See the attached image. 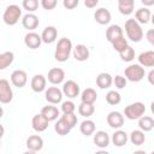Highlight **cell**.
Segmentation results:
<instances>
[{
	"label": "cell",
	"instance_id": "5b68a950",
	"mask_svg": "<svg viewBox=\"0 0 154 154\" xmlns=\"http://www.w3.org/2000/svg\"><path fill=\"white\" fill-rule=\"evenodd\" d=\"M146 112V106L142 102H134L128 105L124 108V116L125 118L130 119V120H135L138 119L140 117H142Z\"/></svg>",
	"mask_w": 154,
	"mask_h": 154
},
{
	"label": "cell",
	"instance_id": "7402d4cb",
	"mask_svg": "<svg viewBox=\"0 0 154 154\" xmlns=\"http://www.w3.org/2000/svg\"><path fill=\"white\" fill-rule=\"evenodd\" d=\"M112 83H113V78L107 72H101L96 77V85L100 89H107L112 85Z\"/></svg>",
	"mask_w": 154,
	"mask_h": 154
},
{
	"label": "cell",
	"instance_id": "4dcf8cb0",
	"mask_svg": "<svg viewBox=\"0 0 154 154\" xmlns=\"http://www.w3.org/2000/svg\"><path fill=\"white\" fill-rule=\"evenodd\" d=\"M54 130H55V132L58 134V135H60V136H65V135H67L70 131H71V126L60 117V119L55 123V125H54Z\"/></svg>",
	"mask_w": 154,
	"mask_h": 154
},
{
	"label": "cell",
	"instance_id": "b9f144b4",
	"mask_svg": "<svg viewBox=\"0 0 154 154\" xmlns=\"http://www.w3.org/2000/svg\"><path fill=\"white\" fill-rule=\"evenodd\" d=\"M57 4H58V0H41V6L47 11L54 10Z\"/></svg>",
	"mask_w": 154,
	"mask_h": 154
},
{
	"label": "cell",
	"instance_id": "30bf717a",
	"mask_svg": "<svg viewBox=\"0 0 154 154\" xmlns=\"http://www.w3.org/2000/svg\"><path fill=\"white\" fill-rule=\"evenodd\" d=\"M38 24H40L38 17H37L35 13H32V12H28V13L24 14L23 18H22V25H23L25 29H28L29 31L35 30V29L38 26Z\"/></svg>",
	"mask_w": 154,
	"mask_h": 154
},
{
	"label": "cell",
	"instance_id": "4316f807",
	"mask_svg": "<svg viewBox=\"0 0 154 154\" xmlns=\"http://www.w3.org/2000/svg\"><path fill=\"white\" fill-rule=\"evenodd\" d=\"M152 17V12L150 10H148L147 7H142V8H138L136 12H135V18L136 20L140 23V24H147L149 22Z\"/></svg>",
	"mask_w": 154,
	"mask_h": 154
},
{
	"label": "cell",
	"instance_id": "44dd1931",
	"mask_svg": "<svg viewBox=\"0 0 154 154\" xmlns=\"http://www.w3.org/2000/svg\"><path fill=\"white\" fill-rule=\"evenodd\" d=\"M137 59H138L140 65L143 67H153L154 66V52L153 51L142 52Z\"/></svg>",
	"mask_w": 154,
	"mask_h": 154
},
{
	"label": "cell",
	"instance_id": "1f68e13d",
	"mask_svg": "<svg viewBox=\"0 0 154 154\" xmlns=\"http://www.w3.org/2000/svg\"><path fill=\"white\" fill-rule=\"evenodd\" d=\"M130 141L135 146H142L146 141V135L141 129L140 130H134L130 134Z\"/></svg>",
	"mask_w": 154,
	"mask_h": 154
},
{
	"label": "cell",
	"instance_id": "7bdbcfd3",
	"mask_svg": "<svg viewBox=\"0 0 154 154\" xmlns=\"http://www.w3.org/2000/svg\"><path fill=\"white\" fill-rule=\"evenodd\" d=\"M79 0H63V6L66 10H73L75 7H77Z\"/></svg>",
	"mask_w": 154,
	"mask_h": 154
},
{
	"label": "cell",
	"instance_id": "8992f818",
	"mask_svg": "<svg viewBox=\"0 0 154 154\" xmlns=\"http://www.w3.org/2000/svg\"><path fill=\"white\" fill-rule=\"evenodd\" d=\"M13 100V91L10 85V82L5 78L0 79V102L10 103Z\"/></svg>",
	"mask_w": 154,
	"mask_h": 154
},
{
	"label": "cell",
	"instance_id": "d6a6232c",
	"mask_svg": "<svg viewBox=\"0 0 154 154\" xmlns=\"http://www.w3.org/2000/svg\"><path fill=\"white\" fill-rule=\"evenodd\" d=\"M14 60L13 52H4L0 54V70H5L8 67Z\"/></svg>",
	"mask_w": 154,
	"mask_h": 154
},
{
	"label": "cell",
	"instance_id": "e0dca14e",
	"mask_svg": "<svg viewBox=\"0 0 154 154\" xmlns=\"http://www.w3.org/2000/svg\"><path fill=\"white\" fill-rule=\"evenodd\" d=\"M46 84H47V79L43 75H35L30 82L31 89L35 93H41V91L46 90Z\"/></svg>",
	"mask_w": 154,
	"mask_h": 154
},
{
	"label": "cell",
	"instance_id": "7c38bea8",
	"mask_svg": "<svg viewBox=\"0 0 154 154\" xmlns=\"http://www.w3.org/2000/svg\"><path fill=\"white\" fill-rule=\"evenodd\" d=\"M28 82V75L24 70H14L11 73V83L17 88H23Z\"/></svg>",
	"mask_w": 154,
	"mask_h": 154
},
{
	"label": "cell",
	"instance_id": "e575fe53",
	"mask_svg": "<svg viewBox=\"0 0 154 154\" xmlns=\"http://www.w3.org/2000/svg\"><path fill=\"white\" fill-rule=\"evenodd\" d=\"M119 55H120V59L123 61H128L129 63V61L135 59V51H134V48L131 46L128 45L123 51L119 52Z\"/></svg>",
	"mask_w": 154,
	"mask_h": 154
},
{
	"label": "cell",
	"instance_id": "ac0fdd59",
	"mask_svg": "<svg viewBox=\"0 0 154 154\" xmlns=\"http://www.w3.org/2000/svg\"><path fill=\"white\" fill-rule=\"evenodd\" d=\"M93 135H94L93 141H94V143H95L96 147H99V148H106L109 144V136H108V134L106 131L100 130V131L94 132Z\"/></svg>",
	"mask_w": 154,
	"mask_h": 154
},
{
	"label": "cell",
	"instance_id": "d590c367",
	"mask_svg": "<svg viewBox=\"0 0 154 154\" xmlns=\"http://www.w3.org/2000/svg\"><path fill=\"white\" fill-rule=\"evenodd\" d=\"M106 101H107V103H109V105H112V106H116V105L120 103L122 96H120V94H119L118 91H116V90H109V91L106 94Z\"/></svg>",
	"mask_w": 154,
	"mask_h": 154
},
{
	"label": "cell",
	"instance_id": "d6986e66",
	"mask_svg": "<svg viewBox=\"0 0 154 154\" xmlns=\"http://www.w3.org/2000/svg\"><path fill=\"white\" fill-rule=\"evenodd\" d=\"M57 36H58V30L55 26L53 25H49V26H46L41 34V38H42V42L45 43H53L55 40H57Z\"/></svg>",
	"mask_w": 154,
	"mask_h": 154
},
{
	"label": "cell",
	"instance_id": "ffe728a7",
	"mask_svg": "<svg viewBox=\"0 0 154 154\" xmlns=\"http://www.w3.org/2000/svg\"><path fill=\"white\" fill-rule=\"evenodd\" d=\"M72 54L73 58L77 61H85L89 58V49L85 45H77L75 48H72Z\"/></svg>",
	"mask_w": 154,
	"mask_h": 154
},
{
	"label": "cell",
	"instance_id": "681fc988",
	"mask_svg": "<svg viewBox=\"0 0 154 154\" xmlns=\"http://www.w3.org/2000/svg\"><path fill=\"white\" fill-rule=\"evenodd\" d=\"M2 116H4V108H2L1 106H0V118H1Z\"/></svg>",
	"mask_w": 154,
	"mask_h": 154
},
{
	"label": "cell",
	"instance_id": "7dc6e473",
	"mask_svg": "<svg viewBox=\"0 0 154 154\" xmlns=\"http://www.w3.org/2000/svg\"><path fill=\"white\" fill-rule=\"evenodd\" d=\"M153 76H154V70H152V71L149 72V75H148V81H149L150 84L154 83V82H153Z\"/></svg>",
	"mask_w": 154,
	"mask_h": 154
},
{
	"label": "cell",
	"instance_id": "9c48e42d",
	"mask_svg": "<svg viewBox=\"0 0 154 154\" xmlns=\"http://www.w3.org/2000/svg\"><path fill=\"white\" fill-rule=\"evenodd\" d=\"M106 120H107V124L112 129H120L124 125V116L120 112H117V111L109 112Z\"/></svg>",
	"mask_w": 154,
	"mask_h": 154
},
{
	"label": "cell",
	"instance_id": "ee69618b",
	"mask_svg": "<svg viewBox=\"0 0 154 154\" xmlns=\"http://www.w3.org/2000/svg\"><path fill=\"white\" fill-rule=\"evenodd\" d=\"M97 4H99V0H84V5L88 8H94V7H96Z\"/></svg>",
	"mask_w": 154,
	"mask_h": 154
},
{
	"label": "cell",
	"instance_id": "4fadbf2b",
	"mask_svg": "<svg viewBox=\"0 0 154 154\" xmlns=\"http://www.w3.org/2000/svg\"><path fill=\"white\" fill-rule=\"evenodd\" d=\"M48 120L47 118L43 116V114H35L31 119V125H32V129L37 132H43L47 128H48Z\"/></svg>",
	"mask_w": 154,
	"mask_h": 154
},
{
	"label": "cell",
	"instance_id": "f546056e",
	"mask_svg": "<svg viewBox=\"0 0 154 154\" xmlns=\"http://www.w3.org/2000/svg\"><path fill=\"white\" fill-rule=\"evenodd\" d=\"M79 130L84 136H91L95 132V123L90 119H85L81 123Z\"/></svg>",
	"mask_w": 154,
	"mask_h": 154
},
{
	"label": "cell",
	"instance_id": "5bb4252c",
	"mask_svg": "<svg viewBox=\"0 0 154 154\" xmlns=\"http://www.w3.org/2000/svg\"><path fill=\"white\" fill-rule=\"evenodd\" d=\"M26 148L31 153L41 150L43 148V138L41 136H38V135L29 136L28 140H26Z\"/></svg>",
	"mask_w": 154,
	"mask_h": 154
},
{
	"label": "cell",
	"instance_id": "f35d334b",
	"mask_svg": "<svg viewBox=\"0 0 154 154\" xmlns=\"http://www.w3.org/2000/svg\"><path fill=\"white\" fill-rule=\"evenodd\" d=\"M61 118L71 126V129L75 128L76 124H77V116H76L75 113H63Z\"/></svg>",
	"mask_w": 154,
	"mask_h": 154
},
{
	"label": "cell",
	"instance_id": "f6af8a7d",
	"mask_svg": "<svg viewBox=\"0 0 154 154\" xmlns=\"http://www.w3.org/2000/svg\"><path fill=\"white\" fill-rule=\"evenodd\" d=\"M146 37H147V40H148V42H149V43L154 45V30H153V29H150V30H148V31H147Z\"/></svg>",
	"mask_w": 154,
	"mask_h": 154
},
{
	"label": "cell",
	"instance_id": "2e32d148",
	"mask_svg": "<svg viewBox=\"0 0 154 154\" xmlns=\"http://www.w3.org/2000/svg\"><path fill=\"white\" fill-rule=\"evenodd\" d=\"M94 18H95L96 23H99L100 25H106V24H108V23L111 22L112 16H111V12H109L107 8L100 7V8H97V10L95 11Z\"/></svg>",
	"mask_w": 154,
	"mask_h": 154
},
{
	"label": "cell",
	"instance_id": "f907efd6",
	"mask_svg": "<svg viewBox=\"0 0 154 154\" xmlns=\"http://www.w3.org/2000/svg\"><path fill=\"white\" fill-rule=\"evenodd\" d=\"M0 144H1V143H0Z\"/></svg>",
	"mask_w": 154,
	"mask_h": 154
},
{
	"label": "cell",
	"instance_id": "9a60e30c",
	"mask_svg": "<svg viewBox=\"0 0 154 154\" xmlns=\"http://www.w3.org/2000/svg\"><path fill=\"white\" fill-rule=\"evenodd\" d=\"M48 81L52 83V84H60L64 82V78H65V72L63 69L60 67H53L48 71V76H47Z\"/></svg>",
	"mask_w": 154,
	"mask_h": 154
},
{
	"label": "cell",
	"instance_id": "c3c4849f",
	"mask_svg": "<svg viewBox=\"0 0 154 154\" xmlns=\"http://www.w3.org/2000/svg\"><path fill=\"white\" fill-rule=\"evenodd\" d=\"M4 134H5V129H4V126L0 124V140H1V137L4 136Z\"/></svg>",
	"mask_w": 154,
	"mask_h": 154
},
{
	"label": "cell",
	"instance_id": "74e56055",
	"mask_svg": "<svg viewBox=\"0 0 154 154\" xmlns=\"http://www.w3.org/2000/svg\"><path fill=\"white\" fill-rule=\"evenodd\" d=\"M22 6L28 12H35L38 8V0H23Z\"/></svg>",
	"mask_w": 154,
	"mask_h": 154
},
{
	"label": "cell",
	"instance_id": "bcb514c9",
	"mask_svg": "<svg viewBox=\"0 0 154 154\" xmlns=\"http://www.w3.org/2000/svg\"><path fill=\"white\" fill-rule=\"evenodd\" d=\"M141 2L144 6H152V5H154V0H141Z\"/></svg>",
	"mask_w": 154,
	"mask_h": 154
},
{
	"label": "cell",
	"instance_id": "ab89813d",
	"mask_svg": "<svg viewBox=\"0 0 154 154\" xmlns=\"http://www.w3.org/2000/svg\"><path fill=\"white\" fill-rule=\"evenodd\" d=\"M75 109H76V106L72 101L67 100V101H64L61 102V111L63 113H75Z\"/></svg>",
	"mask_w": 154,
	"mask_h": 154
},
{
	"label": "cell",
	"instance_id": "60d3db41",
	"mask_svg": "<svg viewBox=\"0 0 154 154\" xmlns=\"http://www.w3.org/2000/svg\"><path fill=\"white\" fill-rule=\"evenodd\" d=\"M113 83L114 85L118 88V89H123L126 87V78L120 76V75H117L114 78H113Z\"/></svg>",
	"mask_w": 154,
	"mask_h": 154
},
{
	"label": "cell",
	"instance_id": "83f0119b",
	"mask_svg": "<svg viewBox=\"0 0 154 154\" xmlns=\"http://www.w3.org/2000/svg\"><path fill=\"white\" fill-rule=\"evenodd\" d=\"M96 99H97V94L93 88H87L81 94V102H84V103H93L94 105Z\"/></svg>",
	"mask_w": 154,
	"mask_h": 154
},
{
	"label": "cell",
	"instance_id": "3957f363",
	"mask_svg": "<svg viewBox=\"0 0 154 154\" xmlns=\"http://www.w3.org/2000/svg\"><path fill=\"white\" fill-rule=\"evenodd\" d=\"M22 17V8L18 5H8L2 14V20L7 25H14L18 23V20Z\"/></svg>",
	"mask_w": 154,
	"mask_h": 154
},
{
	"label": "cell",
	"instance_id": "f1b7e54d",
	"mask_svg": "<svg viewBox=\"0 0 154 154\" xmlns=\"http://www.w3.org/2000/svg\"><path fill=\"white\" fill-rule=\"evenodd\" d=\"M138 126L143 132H148L154 128V119L149 116H142L138 118Z\"/></svg>",
	"mask_w": 154,
	"mask_h": 154
},
{
	"label": "cell",
	"instance_id": "6da1fadb",
	"mask_svg": "<svg viewBox=\"0 0 154 154\" xmlns=\"http://www.w3.org/2000/svg\"><path fill=\"white\" fill-rule=\"evenodd\" d=\"M72 42L70 38L67 37H61L58 43H57V47H55V52H54V58L57 61H60V63H65L69 58H70V54L72 52Z\"/></svg>",
	"mask_w": 154,
	"mask_h": 154
},
{
	"label": "cell",
	"instance_id": "ba28073f",
	"mask_svg": "<svg viewBox=\"0 0 154 154\" xmlns=\"http://www.w3.org/2000/svg\"><path fill=\"white\" fill-rule=\"evenodd\" d=\"M45 97L49 103L57 105V103H60L63 100V91L58 87H49L45 91Z\"/></svg>",
	"mask_w": 154,
	"mask_h": 154
},
{
	"label": "cell",
	"instance_id": "52a82bcc",
	"mask_svg": "<svg viewBox=\"0 0 154 154\" xmlns=\"http://www.w3.org/2000/svg\"><path fill=\"white\" fill-rule=\"evenodd\" d=\"M61 91H63V95H65L70 99H73V97H77L79 94V85L77 82L69 79L63 84Z\"/></svg>",
	"mask_w": 154,
	"mask_h": 154
},
{
	"label": "cell",
	"instance_id": "cb8c5ba5",
	"mask_svg": "<svg viewBox=\"0 0 154 154\" xmlns=\"http://www.w3.org/2000/svg\"><path fill=\"white\" fill-rule=\"evenodd\" d=\"M135 0H118V10L122 14L129 16L134 12Z\"/></svg>",
	"mask_w": 154,
	"mask_h": 154
},
{
	"label": "cell",
	"instance_id": "484cf974",
	"mask_svg": "<svg viewBox=\"0 0 154 154\" xmlns=\"http://www.w3.org/2000/svg\"><path fill=\"white\" fill-rule=\"evenodd\" d=\"M41 114H43V116L47 118L48 122H53V120H55V119L58 118V116H59L60 113H59V109H58L55 106H52V103H51V105H48V106L42 107Z\"/></svg>",
	"mask_w": 154,
	"mask_h": 154
},
{
	"label": "cell",
	"instance_id": "8fae6325",
	"mask_svg": "<svg viewBox=\"0 0 154 154\" xmlns=\"http://www.w3.org/2000/svg\"><path fill=\"white\" fill-rule=\"evenodd\" d=\"M24 43L28 48L30 49H36L41 46L42 43V38H41V35H38L37 32L35 31H29L25 36H24Z\"/></svg>",
	"mask_w": 154,
	"mask_h": 154
},
{
	"label": "cell",
	"instance_id": "d4e9b609",
	"mask_svg": "<svg viewBox=\"0 0 154 154\" xmlns=\"http://www.w3.org/2000/svg\"><path fill=\"white\" fill-rule=\"evenodd\" d=\"M120 36H123V29L117 24L109 25L108 29L106 30V38H107L108 42H112L113 40L118 38Z\"/></svg>",
	"mask_w": 154,
	"mask_h": 154
},
{
	"label": "cell",
	"instance_id": "277c9868",
	"mask_svg": "<svg viewBox=\"0 0 154 154\" xmlns=\"http://www.w3.org/2000/svg\"><path fill=\"white\" fill-rule=\"evenodd\" d=\"M126 81L130 82H140L144 77V67L140 64H131L124 71Z\"/></svg>",
	"mask_w": 154,
	"mask_h": 154
},
{
	"label": "cell",
	"instance_id": "7a4b0ae2",
	"mask_svg": "<svg viewBox=\"0 0 154 154\" xmlns=\"http://www.w3.org/2000/svg\"><path fill=\"white\" fill-rule=\"evenodd\" d=\"M125 32L128 38H130L132 42H140L143 38V30L141 24L135 18H130L125 22Z\"/></svg>",
	"mask_w": 154,
	"mask_h": 154
},
{
	"label": "cell",
	"instance_id": "8d00e7d4",
	"mask_svg": "<svg viewBox=\"0 0 154 154\" xmlns=\"http://www.w3.org/2000/svg\"><path fill=\"white\" fill-rule=\"evenodd\" d=\"M111 43H112L113 49L117 51L118 53H119L120 51H123V49L128 46V41H126V38L124 37V35L120 36V37H118V38H116V40H113Z\"/></svg>",
	"mask_w": 154,
	"mask_h": 154
},
{
	"label": "cell",
	"instance_id": "836d02e7",
	"mask_svg": "<svg viewBox=\"0 0 154 154\" xmlns=\"http://www.w3.org/2000/svg\"><path fill=\"white\" fill-rule=\"evenodd\" d=\"M94 112H95V107L93 103L81 102V105L78 106V113H79V116H82L84 118H89L90 116H93Z\"/></svg>",
	"mask_w": 154,
	"mask_h": 154
},
{
	"label": "cell",
	"instance_id": "603a6c76",
	"mask_svg": "<svg viewBox=\"0 0 154 154\" xmlns=\"http://www.w3.org/2000/svg\"><path fill=\"white\" fill-rule=\"evenodd\" d=\"M128 134L120 129L116 130L114 134L112 135V143L116 146V147H123L128 142Z\"/></svg>",
	"mask_w": 154,
	"mask_h": 154
}]
</instances>
